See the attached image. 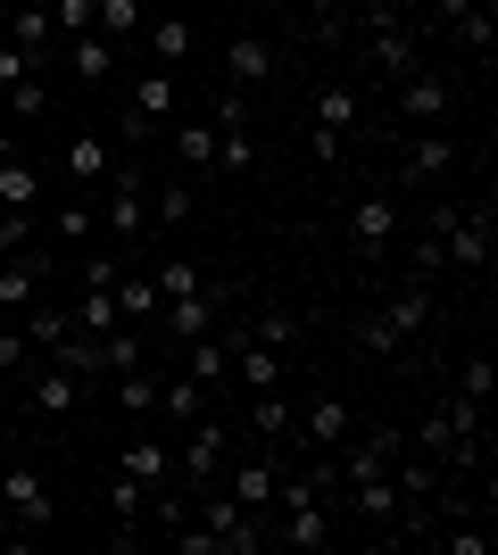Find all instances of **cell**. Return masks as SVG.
Listing matches in <instances>:
<instances>
[{"mask_svg": "<svg viewBox=\"0 0 498 555\" xmlns=\"http://www.w3.org/2000/svg\"><path fill=\"white\" fill-rule=\"evenodd\" d=\"M166 133H175L183 175H208V166H216V125H166Z\"/></svg>", "mask_w": 498, "mask_h": 555, "instance_id": "25", "label": "cell"}, {"mask_svg": "<svg viewBox=\"0 0 498 555\" xmlns=\"http://www.w3.org/2000/svg\"><path fill=\"white\" fill-rule=\"evenodd\" d=\"M274 67H283V59H274V42H266V34H233V42H225V75H233V92L274 83Z\"/></svg>", "mask_w": 498, "mask_h": 555, "instance_id": "13", "label": "cell"}, {"mask_svg": "<svg viewBox=\"0 0 498 555\" xmlns=\"http://www.w3.org/2000/svg\"><path fill=\"white\" fill-rule=\"evenodd\" d=\"M457 175V133H416V150H407V191H432V183H449Z\"/></svg>", "mask_w": 498, "mask_h": 555, "instance_id": "14", "label": "cell"}, {"mask_svg": "<svg viewBox=\"0 0 498 555\" xmlns=\"http://www.w3.org/2000/svg\"><path fill=\"white\" fill-rule=\"evenodd\" d=\"M250 440H258V448H283L291 440V398L283 390H258V398H250Z\"/></svg>", "mask_w": 498, "mask_h": 555, "instance_id": "20", "label": "cell"}, {"mask_svg": "<svg viewBox=\"0 0 498 555\" xmlns=\"http://www.w3.org/2000/svg\"><path fill=\"white\" fill-rule=\"evenodd\" d=\"M108 390H117L108 406H117L125 423H150V406H158V373H150V365H133V373H108Z\"/></svg>", "mask_w": 498, "mask_h": 555, "instance_id": "17", "label": "cell"}, {"mask_svg": "<svg viewBox=\"0 0 498 555\" xmlns=\"http://www.w3.org/2000/svg\"><path fill=\"white\" fill-rule=\"evenodd\" d=\"M150 274H158V299H175V291H200V266H191V257H166V266H150Z\"/></svg>", "mask_w": 498, "mask_h": 555, "instance_id": "33", "label": "cell"}, {"mask_svg": "<svg viewBox=\"0 0 498 555\" xmlns=\"http://www.w3.org/2000/svg\"><path fill=\"white\" fill-rule=\"evenodd\" d=\"M0 506H9V522H17V539H42L50 522H59V489H50V473L42 464H9L0 473Z\"/></svg>", "mask_w": 498, "mask_h": 555, "instance_id": "2", "label": "cell"}, {"mask_svg": "<svg viewBox=\"0 0 498 555\" xmlns=\"http://www.w3.org/2000/svg\"><path fill=\"white\" fill-rule=\"evenodd\" d=\"M50 25H59V42L92 34V0H50Z\"/></svg>", "mask_w": 498, "mask_h": 555, "instance_id": "37", "label": "cell"}, {"mask_svg": "<svg viewBox=\"0 0 498 555\" xmlns=\"http://www.w3.org/2000/svg\"><path fill=\"white\" fill-rule=\"evenodd\" d=\"M490 390H498L490 357H465V373H457V398H474V406H490Z\"/></svg>", "mask_w": 498, "mask_h": 555, "instance_id": "34", "label": "cell"}, {"mask_svg": "<svg viewBox=\"0 0 498 555\" xmlns=\"http://www.w3.org/2000/svg\"><path fill=\"white\" fill-rule=\"evenodd\" d=\"M225 464H233V423L208 406V415H191L175 431V473H191V481L208 489V481H225Z\"/></svg>", "mask_w": 498, "mask_h": 555, "instance_id": "3", "label": "cell"}, {"mask_svg": "<svg viewBox=\"0 0 498 555\" xmlns=\"http://www.w3.org/2000/svg\"><path fill=\"white\" fill-rule=\"evenodd\" d=\"M50 266H59L50 249H17V257H0V307H9V315H25V307L42 299Z\"/></svg>", "mask_w": 498, "mask_h": 555, "instance_id": "9", "label": "cell"}, {"mask_svg": "<svg viewBox=\"0 0 498 555\" xmlns=\"http://www.w3.org/2000/svg\"><path fill=\"white\" fill-rule=\"evenodd\" d=\"M92 224H100V199H92V191H75L67 208H59V241H92Z\"/></svg>", "mask_w": 498, "mask_h": 555, "instance_id": "31", "label": "cell"}, {"mask_svg": "<svg viewBox=\"0 0 498 555\" xmlns=\"http://www.w3.org/2000/svg\"><path fill=\"white\" fill-rule=\"evenodd\" d=\"M208 382H191V373H158V406H150V423H166V431H183L191 415H208Z\"/></svg>", "mask_w": 498, "mask_h": 555, "instance_id": "12", "label": "cell"}, {"mask_svg": "<svg viewBox=\"0 0 498 555\" xmlns=\"http://www.w3.org/2000/svg\"><path fill=\"white\" fill-rule=\"evenodd\" d=\"M216 166H225V175H258V141H250V125H241V133H216Z\"/></svg>", "mask_w": 498, "mask_h": 555, "instance_id": "30", "label": "cell"}, {"mask_svg": "<svg viewBox=\"0 0 498 555\" xmlns=\"http://www.w3.org/2000/svg\"><path fill=\"white\" fill-rule=\"evenodd\" d=\"M142 34H150V59H158V67H183L191 59V17H150Z\"/></svg>", "mask_w": 498, "mask_h": 555, "instance_id": "22", "label": "cell"}, {"mask_svg": "<svg viewBox=\"0 0 498 555\" xmlns=\"http://www.w3.org/2000/svg\"><path fill=\"white\" fill-rule=\"evenodd\" d=\"M25 373H34V340H25V324H9V332H0V382L17 390Z\"/></svg>", "mask_w": 498, "mask_h": 555, "instance_id": "28", "label": "cell"}, {"mask_svg": "<svg viewBox=\"0 0 498 555\" xmlns=\"http://www.w3.org/2000/svg\"><path fill=\"white\" fill-rule=\"evenodd\" d=\"M34 249V208H0V257Z\"/></svg>", "mask_w": 498, "mask_h": 555, "instance_id": "35", "label": "cell"}, {"mask_svg": "<svg viewBox=\"0 0 498 555\" xmlns=\"http://www.w3.org/2000/svg\"><path fill=\"white\" fill-rule=\"evenodd\" d=\"M117 473H133V481H142V489H158L166 473H175V448L158 440V423H150L142 440H125V448H117Z\"/></svg>", "mask_w": 498, "mask_h": 555, "instance_id": "15", "label": "cell"}, {"mask_svg": "<svg viewBox=\"0 0 498 555\" xmlns=\"http://www.w3.org/2000/svg\"><path fill=\"white\" fill-rule=\"evenodd\" d=\"M34 199H42V166L0 158V208H34Z\"/></svg>", "mask_w": 498, "mask_h": 555, "instance_id": "26", "label": "cell"}, {"mask_svg": "<svg viewBox=\"0 0 498 555\" xmlns=\"http://www.w3.org/2000/svg\"><path fill=\"white\" fill-rule=\"evenodd\" d=\"M349 125H357V92H349V83H324V92H316V133H308V150H316V158H341V133H349Z\"/></svg>", "mask_w": 498, "mask_h": 555, "instance_id": "11", "label": "cell"}, {"mask_svg": "<svg viewBox=\"0 0 498 555\" xmlns=\"http://www.w3.org/2000/svg\"><path fill=\"white\" fill-rule=\"evenodd\" d=\"M241 332H250V340H266V348H291V340H299V315H291V307H266V315H250Z\"/></svg>", "mask_w": 498, "mask_h": 555, "instance_id": "29", "label": "cell"}, {"mask_svg": "<svg viewBox=\"0 0 498 555\" xmlns=\"http://www.w3.org/2000/svg\"><path fill=\"white\" fill-rule=\"evenodd\" d=\"M0 415H9V382H0Z\"/></svg>", "mask_w": 498, "mask_h": 555, "instance_id": "44", "label": "cell"}, {"mask_svg": "<svg viewBox=\"0 0 498 555\" xmlns=\"http://www.w3.org/2000/svg\"><path fill=\"white\" fill-rule=\"evenodd\" d=\"M117 315L150 332V315H158V274H150V266H125L117 274Z\"/></svg>", "mask_w": 498, "mask_h": 555, "instance_id": "18", "label": "cell"}, {"mask_svg": "<svg viewBox=\"0 0 498 555\" xmlns=\"http://www.w3.org/2000/svg\"><path fill=\"white\" fill-rule=\"evenodd\" d=\"M9 108H17V125H34V116L50 108V83L42 75H17V83H9Z\"/></svg>", "mask_w": 498, "mask_h": 555, "instance_id": "32", "label": "cell"}, {"mask_svg": "<svg viewBox=\"0 0 498 555\" xmlns=\"http://www.w3.org/2000/svg\"><path fill=\"white\" fill-rule=\"evenodd\" d=\"M0 158H17V125H0Z\"/></svg>", "mask_w": 498, "mask_h": 555, "instance_id": "43", "label": "cell"}, {"mask_svg": "<svg viewBox=\"0 0 498 555\" xmlns=\"http://www.w3.org/2000/svg\"><path fill=\"white\" fill-rule=\"evenodd\" d=\"M449 75L440 67H416V75H399V116L416 125V133H432V125H449Z\"/></svg>", "mask_w": 498, "mask_h": 555, "instance_id": "7", "label": "cell"}, {"mask_svg": "<svg viewBox=\"0 0 498 555\" xmlns=\"http://www.w3.org/2000/svg\"><path fill=\"white\" fill-rule=\"evenodd\" d=\"M9 42H17V50H34V59L50 67V42H59V25H50V9H42V0H25V9H17V25H9Z\"/></svg>", "mask_w": 498, "mask_h": 555, "instance_id": "21", "label": "cell"}, {"mask_svg": "<svg viewBox=\"0 0 498 555\" xmlns=\"http://www.w3.org/2000/svg\"><path fill=\"white\" fill-rule=\"evenodd\" d=\"M308 17H316V34H324V42H341V0H308Z\"/></svg>", "mask_w": 498, "mask_h": 555, "instance_id": "42", "label": "cell"}, {"mask_svg": "<svg viewBox=\"0 0 498 555\" xmlns=\"http://www.w3.org/2000/svg\"><path fill=\"white\" fill-rule=\"evenodd\" d=\"M432 539H440V555H490V531H440L432 522Z\"/></svg>", "mask_w": 498, "mask_h": 555, "instance_id": "39", "label": "cell"}, {"mask_svg": "<svg viewBox=\"0 0 498 555\" xmlns=\"http://www.w3.org/2000/svg\"><path fill=\"white\" fill-rule=\"evenodd\" d=\"M274 473H283V448H250L241 464H225V489L241 498V514H274Z\"/></svg>", "mask_w": 498, "mask_h": 555, "instance_id": "6", "label": "cell"}, {"mask_svg": "<svg viewBox=\"0 0 498 555\" xmlns=\"http://www.w3.org/2000/svg\"><path fill=\"white\" fill-rule=\"evenodd\" d=\"M349 241H357V257H391V241H399V199H382V191L349 199Z\"/></svg>", "mask_w": 498, "mask_h": 555, "instance_id": "8", "label": "cell"}, {"mask_svg": "<svg viewBox=\"0 0 498 555\" xmlns=\"http://www.w3.org/2000/svg\"><path fill=\"white\" fill-rule=\"evenodd\" d=\"M349 431H357V423H349V398L316 390V398H308V415H299V448H308V456H332Z\"/></svg>", "mask_w": 498, "mask_h": 555, "instance_id": "10", "label": "cell"}, {"mask_svg": "<svg viewBox=\"0 0 498 555\" xmlns=\"http://www.w3.org/2000/svg\"><path fill=\"white\" fill-rule=\"evenodd\" d=\"M225 282H200V291H175V299H158V315H150V332H175V340H200V332L225 324Z\"/></svg>", "mask_w": 498, "mask_h": 555, "instance_id": "5", "label": "cell"}, {"mask_svg": "<svg viewBox=\"0 0 498 555\" xmlns=\"http://www.w3.org/2000/svg\"><path fill=\"white\" fill-rule=\"evenodd\" d=\"M191 216H200V191H191V183H166L158 191V224H191Z\"/></svg>", "mask_w": 498, "mask_h": 555, "instance_id": "36", "label": "cell"}, {"mask_svg": "<svg viewBox=\"0 0 498 555\" xmlns=\"http://www.w3.org/2000/svg\"><path fill=\"white\" fill-rule=\"evenodd\" d=\"M407 266H416V282H432V274H440V266H449V257H440V232H424V241H416V257H407Z\"/></svg>", "mask_w": 498, "mask_h": 555, "instance_id": "41", "label": "cell"}, {"mask_svg": "<svg viewBox=\"0 0 498 555\" xmlns=\"http://www.w3.org/2000/svg\"><path fill=\"white\" fill-rule=\"evenodd\" d=\"M0 547H17V531H0Z\"/></svg>", "mask_w": 498, "mask_h": 555, "instance_id": "45", "label": "cell"}, {"mask_svg": "<svg viewBox=\"0 0 498 555\" xmlns=\"http://www.w3.org/2000/svg\"><path fill=\"white\" fill-rule=\"evenodd\" d=\"M67 59H75V75H84V83H100V75L117 67V42H108V34H75Z\"/></svg>", "mask_w": 498, "mask_h": 555, "instance_id": "27", "label": "cell"}, {"mask_svg": "<svg viewBox=\"0 0 498 555\" xmlns=\"http://www.w3.org/2000/svg\"><path fill=\"white\" fill-rule=\"evenodd\" d=\"M67 175H75V191H100V175H108V141H100V133H75L67 141Z\"/></svg>", "mask_w": 498, "mask_h": 555, "instance_id": "23", "label": "cell"}, {"mask_svg": "<svg viewBox=\"0 0 498 555\" xmlns=\"http://www.w3.org/2000/svg\"><path fill=\"white\" fill-rule=\"evenodd\" d=\"M183 555H258L266 547V522L258 514H241L233 489H216L208 481V506H200V531H166Z\"/></svg>", "mask_w": 498, "mask_h": 555, "instance_id": "1", "label": "cell"}, {"mask_svg": "<svg viewBox=\"0 0 498 555\" xmlns=\"http://www.w3.org/2000/svg\"><path fill=\"white\" fill-rule=\"evenodd\" d=\"M216 133H241V125H250V92H225L216 100V116H208Z\"/></svg>", "mask_w": 498, "mask_h": 555, "instance_id": "40", "label": "cell"}, {"mask_svg": "<svg viewBox=\"0 0 498 555\" xmlns=\"http://www.w3.org/2000/svg\"><path fill=\"white\" fill-rule=\"evenodd\" d=\"M17 75H42V59H34V50H17V42H0V92H9Z\"/></svg>", "mask_w": 498, "mask_h": 555, "instance_id": "38", "label": "cell"}, {"mask_svg": "<svg viewBox=\"0 0 498 555\" xmlns=\"http://www.w3.org/2000/svg\"><path fill=\"white\" fill-rule=\"evenodd\" d=\"M67 324H75V332H92V340H100V332H117V324H125V315H117V291L84 282V291H75V307H67Z\"/></svg>", "mask_w": 498, "mask_h": 555, "instance_id": "19", "label": "cell"}, {"mask_svg": "<svg viewBox=\"0 0 498 555\" xmlns=\"http://www.w3.org/2000/svg\"><path fill=\"white\" fill-rule=\"evenodd\" d=\"M432 232H440V257H449V266L482 274V266H490V241H498V216H490V199H482V208H440Z\"/></svg>", "mask_w": 498, "mask_h": 555, "instance_id": "4", "label": "cell"}, {"mask_svg": "<svg viewBox=\"0 0 498 555\" xmlns=\"http://www.w3.org/2000/svg\"><path fill=\"white\" fill-rule=\"evenodd\" d=\"M125 108L142 116L150 133H166V125H175V67H150L142 83H133V100H125Z\"/></svg>", "mask_w": 498, "mask_h": 555, "instance_id": "16", "label": "cell"}, {"mask_svg": "<svg viewBox=\"0 0 498 555\" xmlns=\"http://www.w3.org/2000/svg\"><path fill=\"white\" fill-rule=\"evenodd\" d=\"M142 506H150V489L133 481V473H108V522H117V531H142Z\"/></svg>", "mask_w": 498, "mask_h": 555, "instance_id": "24", "label": "cell"}]
</instances>
